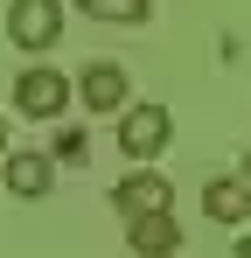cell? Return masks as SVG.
I'll return each instance as SVG.
<instances>
[{
  "mask_svg": "<svg viewBox=\"0 0 251 258\" xmlns=\"http://www.w3.org/2000/svg\"><path fill=\"white\" fill-rule=\"evenodd\" d=\"M0 174H7V188H14L21 203H42V196L56 188V154H35V147H14V154L0 161Z\"/></svg>",
  "mask_w": 251,
  "mask_h": 258,
  "instance_id": "obj_6",
  "label": "cell"
},
{
  "mask_svg": "<svg viewBox=\"0 0 251 258\" xmlns=\"http://www.w3.org/2000/svg\"><path fill=\"white\" fill-rule=\"evenodd\" d=\"M203 216H216V223H251V181L244 174H216V181H203Z\"/></svg>",
  "mask_w": 251,
  "mask_h": 258,
  "instance_id": "obj_8",
  "label": "cell"
},
{
  "mask_svg": "<svg viewBox=\"0 0 251 258\" xmlns=\"http://www.w3.org/2000/svg\"><path fill=\"white\" fill-rule=\"evenodd\" d=\"M237 174H244V181H251V154H244V161H237Z\"/></svg>",
  "mask_w": 251,
  "mask_h": 258,
  "instance_id": "obj_13",
  "label": "cell"
},
{
  "mask_svg": "<svg viewBox=\"0 0 251 258\" xmlns=\"http://www.w3.org/2000/svg\"><path fill=\"white\" fill-rule=\"evenodd\" d=\"M112 203H119V216H154V210H174V181H167L161 168H133L112 188Z\"/></svg>",
  "mask_w": 251,
  "mask_h": 258,
  "instance_id": "obj_5",
  "label": "cell"
},
{
  "mask_svg": "<svg viewBox=\"0 0 251 258\" xmlns=\"http://www.w3.org/2000/svg\"><path fill=\"white\" fill-rule=\"evenodd\" d=\"M63 105H70V77H63V70L35 63V70L14 77V112H21V119H56Z\"/></svg>",
  "mask_w": 251,
  "mask_h": 258,
  "instance_id": "obj_3",
  "label": "cell"
},
{
  "mask_svg": "<svg viewBox=\"0 0 251 258\" xmlns=\"http://www.w3.org/2000/svg\"><path fill=\"white\" fill-rule=\"evenodd\" d=\"M167 133H174V112L167 105H133L126 98V112H119V154L126 161H154L167 147Z\"/></svg>",
  "mask_w": 251,
  "mask_h": 258,
  "instance_id": "obj_2",
  "label": "cell"
},
{
  "mask_svg": "<svg viewBox=\"0 0 251 258\" xmlns=\"http://www.w3.org/2000/svg\"><path fill=\"white\" fill-rule=\"evenodd\" d=\"M0 161H7V112H0Z\"/></svg>",
  "mask_w": 251,
  "mask_h": 258,
  "instance_id": "obj_11",
  "label": "cell"
},
{
  "mask_svg": "<svg viewBox=\"0 0 251 258\" xmlns=\"http://www.w3.org/2000/svg\"><path fill=\"white\" fill-rule=\"evenodd\" d=\"M237 258H251V237H237Z\"/></svg>",
  "mask_w": 251,
  "mask_h": 258,
  "instance_id": "obj_12",
  "label": "cell"
},
{
  "mask_svg": "<svg viewBox=\"0 0 251 258\" xmlns=\"http://www.w3.org/2000/svg\"><path fill=\"white\" fill-rule=\"evenodd\" d=\"M126 98H133L126 63L98 56V63H84V70H77V105H84V112H126Z\"/></svg>",
  "mask_w": 251,
  "mask_h": 258,
  "instance_id": "obj_4",
  "label": "cell"
},
{
  "mask_svg": "<svg viewBox=\"0 0 251 258\" xmlns=\"http://www.w3.org/2000/svg\"><path fill=\"white\" fill-rule=\"evenodd\" d=\"M49 154H56V161H70V168H84V154H91V133H84V126H56Z\"/></svg>",
  "mask_w": 251,
  "mask_h": 258,
  "instance_id": "obj_10",
  "label": "cell"
},
{
  "mask_svg": "<svg viewBox=\"0 0 251 258\" xmlns=\"http://www.w3.org/2000/svg\"><path fill=\"white\" fill-rule=\"evenodd\" d=\"M77 14H91V21H126V28H140L147 14H154V0H70Z\"/></svg>",
  "mask_w": 251,
  "mask_h": 258,
  "instance_id": "obj_9",
  "label": "cell"
},
{
  "mask_svg": "<svg viewBox=\"0 0 251 258\" xmlns=\"http://www.w3.org/2000/svg\"><path fill=\"white\" fill-rule=\"evenodd\" d=\"M63 35V0H7V42L42 56V49H56Z\"/></svg>",
  "mask_w": 251,
  "mask_h": 258,
  "instance_id": "obj_1",
  "label": "cell"
},
{
  "mask_svg": "<svg viewBox=\"0 0 251 258\" xmlns=\"http://www.w3.org/2000/svg\"><path fill=\"white\" fill-rule=\"evenodd\" d=\"M126 244H133L140 258H174V251H181V216H174V210L126 216Z\"/></svg>",
  "mask_w": 251,
  "mask_h": 258,
  "instance_id": "obj_7",
  "label": "cell"
}]
</instances>
